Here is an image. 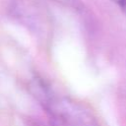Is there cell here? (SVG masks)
I'll return each mask as SVG.
<instances>
[{
    "instance_id": "6da1fadb",
    "label": "cell",
    "mask_w": 126,
    "mask_h": 126,
    "mask_svg": "<svg viewBox=\"0 0 126 126\" xmlns=\"http://www.w3.org/2000/svg\"><path fill=\"white\" fill-rule=\"evenodd\" d=\"M53 1L68 7H72L74 9H81L83 7L81 0H53Z\"/></svg>"
},
{
    "instance_id": "7a4b0ae2",
    "label": "cell",
    "mask_w": 126,
    "mask_h": 126,
    "mask_svg": "<svg viewBox=\"0 0 126 126\" xmlns=\"http://www.w3.org/2000/svg\"><path fill=\"white\" fill-rule=\"evenodd\" d=\"M113 3H115L123 12L126 13V0H111Z\"/></svg>"
}]
</instances>
